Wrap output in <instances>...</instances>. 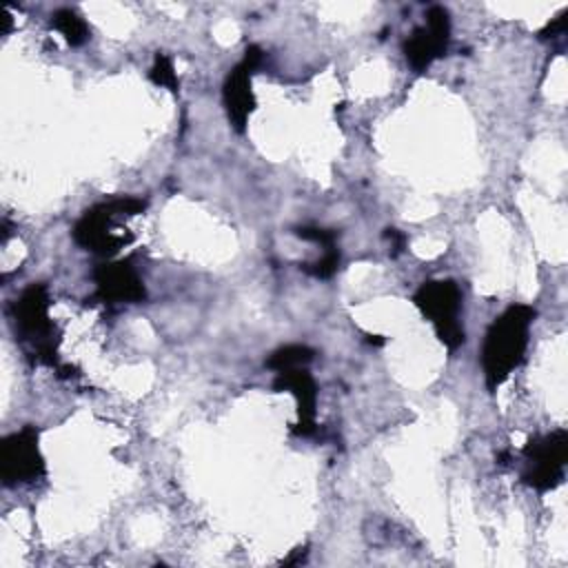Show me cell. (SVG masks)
I'll return each instance as SVG.
<instances>
[{
  "instance_id": "6da1fadb",
  "label": "cell",
  "mask_w": 568,
  "mask_h": 568,
  "mask_svg": "<svg viewBox=\"0 0 568 568\" xmlns=\"http://www.w3.org/2000/svg\"><path fill=\"white\" fill-rule=\"evenodd\" d=\"M537 311L528 304L508 306L488 328L484 348H481V366L486 386L495 390L499 384L508 379V375L524 362V353L528 346V331Z\"/></svg>"
},
{
  "instance_id": "7a4b0ae2",
  "label": "cell",
  "mask_w": 568,
  "mask_h": 568,
  "mask_svg": "<svg viewBox=\"0 0 568 568\" xmlns=\"http://www.w3.org/2000/svg\"><path fill=\"white\" fill-rule=\"evenodd\" d=\"M146 209V200L135 195H120L106 202H100L82 213L75 222L71 235L78 246L93 251L98 255H113L122 246H126L133 237L129 233H115L113 220L120 215H138Z\"/></svg>"
},
{
  "instance_id": "3957f363",
  "label": "cell",
  "mask_w": 568,
  "mask_h": 568,
  "mask_svg": "<svg viewBox=\"0 0 568 568\" xmlns=\"http://www.w3.org/2000/svg\"><path fill=\"white\" fill-rule=\"evenodd\" d=\"M16 335L20 342L31 344L36 362L58 366V333L49 320V291L44 284H31L11 306Z\"/></svg>"
},
{
  "instance_id": "277c9868",
  "label": "cell",
  "mask_w": 568,
  "mask_h": 568,
  "mask_svg": "<svg viewBox=\"0 0 568 568\" xmlns=\"http://www.w3.org/2000/svg\"><path fill=\"white\" fill-rule=\"evenodd\" d=\"M415 306L433 322L437 337L450 351L459 348L466 342V333L459 324L462 311V291L453 280H428L415 295Z\"/></svg>"
},
{
  "instance_id": "5b68a950",
  "label": "cell",
  "mask_w": 568,
  "mask_h": 568,
  "mask_svg": "<svg viewBox=\"0 0 568 568\" xmlns=\"http://www.w3.org/2000/svg\"><path fill=\"white\" fill-rule=\"evenodd\" d=\"M526 468L521 481L539 493L552 490L564 479V466L568 459V433L552 430L541 437H530L524 446Z\"/></svg>"
},
{
  "instance_id": "8992f818",
  "label": "cell",
  "mask_w": 568,
  "mask_h": 568,
  "mask_svg": "<svg viewBox=\"0 0 568 568\" xmlns=\"http://www.w3.org/2000/svg\"><path fill=\"white\" fill-rule=\"evenodd\" d=\"M38 428L24 426L11 433L0 448V475L4 486L31 484L44 475V459L38 448Z\"/></svg>"
},
{
  "instance_id": "52a82bcc",
  "label": "cell",
  "mask_w": 568,
  "mask_h": 568,
  "mask_svg": "<svg viewBox=\"0 0 568 568\" xmlns=\"http://www.w3.org/2000/svg\"><path fill=\"white\" fill-rule=\"evenodd\" d=\"M262 58H264V53L257 44L246 47L244 58L229 71V75L224 80L222 98H224L229 122L237 133H242L246 129L248 115L255 109V95H253V89H251V78H253L255 69L262 64Z\"/></svg>"
},
{
  "instance_id": "ba28073f",
  "label": "cell",
  "mask_w": 568,
  "mask_h": 568,
  "mask_svg": "<svg viewBox=\"0 0 568 568\" xmlns=\"http://www.w3.org/2000/svg\"><path fill=\"white\" fill-rule=\"evenodd\" d=\"M450 40V18L439 4L430 7L426 13V24L417 27L404 42V55L408 64L422 73L433 64L435 58L444 55Z\"/></svg>"
},
{
  "instance_id": "9c48e42d",
  "label": "cell",
  "mask_w": 568,
  "mask_h": 568,
  "mask_svg": "<svg viewBox=\"0 0 568 568\" xmlns=\"http://www.w3.org/2000/svg\"><path fill=\"white\" fill-rule=\"evenodd\" d=\"M95 297L102 304H135L146 297L142 277L138 275L131 260L98 264L93 271Z\"/></svg>"
},
{
  "instance_id": "30bf717a",
  "label": "cell",
  "mask_w": 568,
  "mask_h": 568,
  "mask_svg": "<svg viewBox=\"0 0 568 568\" xmlns=\"http://www.w3.org/2000/svg\"><path fill=\"white\" fill-rule=\"evenodd\" d=\"M275 390H288L293 393L295 402H297V424H293V433L308 437L315 433V402H317V386L315 379L311 377V373L300 366V368H291V371H280L275 382H273Z\"/></svg>"
},
{
  "instance_id": "8fae6325",
  "label": "cell",
  "mask_w": 568,
  "mask_h": 568,
  "mask_svg": "<svg viewBox=\"0 0 568 568\" xmlns=\"http://www.w3.org/2000/svg\"><path fill=\"white\" fill-rule=\"evenodd\" d=\"M51 27L55 31H60L62 38L67 40V44H71V47H80L89 40V27L73 9H58L51 16Z\"/></svg>"
},
{
  "instance_id": "7c38bea8",
  "label": "cell",
  "mask_w": 568,
  "mask_h": 568,
  "mask_svg": "<svg viewBox=\"0 0 568 568\" xmlns=\"http://www.w3.org/2000/svg\"><path fill=\"white\" fill-rule=\"evenodd\" d=\"M315 351L304 346V344H288V346H282L277 348L268 359H266V366L275 373L280 371H291V368H300V366H306L311 359H313Z\"/></svg>"
},
{
  "instance_id": "4fadbf2b",
  "label": "cell",
  "mask_w": 568,
  "mask_h": 568,
  "mask_svg": "<svg viewBox=\"0 0 568 568\" xmlns=\"http://www.w3.org/2000/svg\"><path fill=\"white\" fill-rule=\"evenodd\" d=\"M149 78L153 84L158 87H166L169 91L178 93L180 91V82H178V75H175V69H173V62L166 53H155L153 58V67L149 71Z\"/></svg>"
},
{
  "instance_id": "5bb4252c",
  "label": "cell",
  "mask_w": 568,
  "mask_h": 568,
  "mask_svg": "<svg viewBox=\"0 0 568 568\" xmlns=\"http://www.w3.org/2000/svg\"><path fill=\"white\" fill-rule=\"evenodd\" d=\"M339 266V248L337 246H328L324 248V255L313 262V264H300V268L313 277H320V280H326V277H333L335 271Z\"/></svg>"
},
{
  "instance_id": "9a60e30c",
  "label": "cell",
  "mask_w": 568,
  "mask_h": 568,
  "mask_svg": "<svg viewBox=\"0 0 568 568\" xmlns=\"http://www.w3.org/2000/svg\"><path fill=\"white\" fill-rule=\"evenodd\" d=\"M295 235L302 237V240H308V242H317V244H322L324 248L335 246V240H337V231L320 229V226H297V229H295Z\"/></svg>"
},
{
  "instance_id": "2e32d148",
  "label": "cell",
  "mask_w": 568,
  "mask_h": 568,
  "mask_svg": "<svg viewBox=\"0 0 568 568\" xmlns=\"http://www.w3.org/2000/svg\"><path fill=\"white\" fill-rule=\"evenodd\" d=\"M568 11H561L552 22H548L544 29H541V33H539V38L541 40H555V38H559V36H564V31H566V22H568Z\"/></svg>"
},
{
  "instance_id": "e0dca14e",
  "label": "cell",
  "mask_w": 568,
  "mask_h": 568,
  "mask_svg": "<svg viewBox=\"0 0 568 568\" xmlns=\"http://www.w3.org/2000/svg\"><path fill=\"white\" fill-rule=\"evenodd\" d=\"M384 240H388L393 257L399 255L404 251V246H406V235L402 231H397V229H384Z\"/></svg>"
},
{
  "instance_id": "ac0fdd59",
  "label": "cell",
  "mask_w": 568,
  "mask_h": 568,
  "mask_svg": "<svg viewBox=\"0 0 568 568\" xmlns=\"http://www.w3.org/2000/svg\"><path fill=\"white\" fill-rule=\"evenodd\" d=\"M304 557H306V550H304V548H297V552H295L293 557L284 559V564H297V561H302Z\"/></svg>"
}]
</instances>
